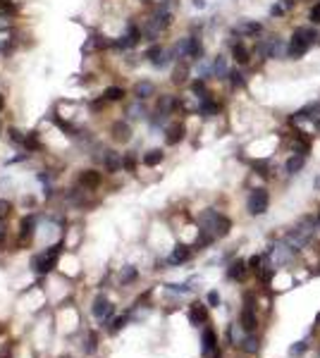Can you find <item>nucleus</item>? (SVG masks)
Segmentation results:
<instances>
[{
	"label": "nucleus",
	"mask_w": 320,
	"mask_h": 358,
	"mask_svg": "<svg viewBox=\"0 0 320 358\" xmlns=\"http://www.w3.org/2000/svg\"><path fill=\"white\" fill-rule=\"evenodd\" d=\"M316 227H318V222L311 220V218H303V220L299 222L294 229H291L289 234L285 237V241L289 244L294 251H301V248L306 246L311 239H313V234H316Z\"/></svg>",
	"instance_id": "1"
},
{
	"label": "nucleus",
	"mask_w": 320,
	"mask_h": 358,
	"mask_svg": "<svg viewBox=\"0 0 320 358\" xmlns=\"http://www.w3.org/2000/svg\"><path fill=\"white\" fill-rule=\"evenodd\" d=\"M62 241L60 244H55V246H51V248H46L43 253H38L34 260H31V268L38 273V275H48L55 265H58V260H60V251H62Z\"/></svg>",
	"instance_id": "2"
},
{
	"label": "nucleus",
	"mask_w": 320,
	"mask_h": 358,
	"mask_svg": "<svg viewBox=\"0 0 320 358\" xmlns=\"http://www.w3.org/2000/svg\"><path fill=\"white\" fill-rule=\"evenodd\" d=\"M313 41H316V34L311 31V29H296L294 31V36H291L289 41V48H287V55L291 60H296V57H301L311 46H313Z\"/></svg>",
	"instance_id": "3"
},
{
	"label": "nucleus",
	"mask_w": 320,
	"mask_h": 358,
	"mask_svg": "<svg viewBox=\"0 0 320 358\" xmlns=\"http://www.w3.org/2000/svg\"><path fill=\"white\" fill-rule=\"evenodd\" d=\"M270 205V193L265 189H253L249 193V201H246V210L249 215H263Z\"/></svg>",
	"instance_id": "4"
},
{
	"label": "nucleus",
	"mask_w": 320,
	"mask_h": 358,
	"mask_svg": "<svg viewBox=\"0 0 320 358\" xmlns=\"http://www.w3.org/2000/svg\"><path fill=\"white\" fill-rule=\"evenodd\" d=\"M91 313H93V318L101 323V325H105L110 318H113V313H115V306L108 301L103 294H98L96 299H93V306H91Z\"/></svg>",
	"instance_id": "5"
},
{
	"label": "nucleus",
	"mask_w": 320,
	"mask_h": 358,
	"mask_svg": "<svg viewBox=\"0 0 320 358\" xmlns=\"http://www.w3.org/2000/svg\"><path fill=\"white\" fill-rule=\"evenodd\" d=\"M201 351H203V358L215 356L220 349H218V334L213 327H203V334H201Z\"/></svg>",
	"instance_id": "6"
},
{
	"label": "nucleus",
	"mask_w": 320,
	"mask_h": 358,
	"mask_svg": "<svg viewBox=\"0 0 320 358\" xmlns=\"http://www.w3.org/2000/svg\"><path fill=\"white\" fill-rule=\"evenodd\" d=\"M144 36V31L136 27V24H129L127 27V34L122 36V41L117 43V46H122V48H132V46H136L139 43V38Z\"/></svg>",
	"instance_id": "7"
},
{
	"label": "nucleus",
	"mask_w": 320,
	"mask_h": 358,
	"mask_svg": "<svg viewBox=\"0 0 320 358\" xmlns=\"http://www.w3.org/2000/svg\"><path fill=\"white\" fill-rule=\"evenodd\" d=\"M101 182H103V174L98 170H86V172L79 174V184L86 187V189H98Z\"/></svg>",
	"instance_id": "8"
},
{
	"label": "nucleus",
	"mask_w": 320,
	"mask_h": 358,
	"mask_svg": "<svg viewBox=\"0 0 320 358\" xmlns=\"http://www.w3.org/2000/svg\"><path fill=\"white\" fill-rule=\"evenodd\" d=\"M191 258V248L189 246H175V251L170 253V258H168V263L170 265H182V263H186Z\"/></svg>",
	"instance_id": "9"
},
{
	"label": "nucleus",
	"mask_w": 320,
	"mask_h": 358,
	"mask_svg": "<svg viewBox=\"0 0 320 358\" xmlns=\"http://www.w3.org/2000/svg\"><path fill=\"white\" fill-rule=\"evenodd\" d=\"M189 320H191L194 325H205V323H208V313H205V308L201 303H191V308H189Z\"/></svg>",
	"instance_id": "10"
},
{
	"label": "nucleus",
	"mask_w": 320,
	"mask_h": 358,
	"mask_svg": "<svg viewBox=\"0 0 320 358\" xmlns=\"http://www.w3.org/2000/svg\"><path fill=\"white\" fill-rule=\"evenodd\" d=\"M244 354H258V349H261V344H258V337L253 334V332H249L246 337H244V341H241V346H239Z\"/></svg>",
	"instance_id": "11"
},
{
	"label": "nucleus",
	"mask_w": 320,
	"mask_h": 358,
	"mask_svg": "<svg viewBox=\"0 0 320 358\" xmlns=\"http://www.w3.org/2000/svg\"><path fill=\"white\" fill-rule=\"evenodd\" d=\"M103 165H105L108 172H117V170L122 167V158H119L117 153H113V151H105V153H103Z\"/></svg>",
	"instance_id": "12"
},
{
	"label": "nucleus",
	"mask_w": 320,
	"mask_h": 358,
	"mask_svg": "<svg viewBox=\"0 0 320 358\" xmlns=\"http://www.w3.org/2000/svg\"><path fill=\"white\" fill-rule=\"evenodd\" d=\"M239 31L244 34V36H258L263 31V27H261V22H251V19H244V22H239Z\"/></svg>",
	"instance_id": "13"
},
{
	"label": "nucleus",
	"mask_w": 320,
	"mask_h": 358,
	"mask_svg": "<svg viewBox=\"0 0 320 358\" xmlns=\"http://www.w3.org/2000/svg\"><path fill=\"white\" fill-rule=\"evenodd\" d=\"M113 136H115V141H129V138H132L129 124H127V122H115V124H113Z\"/></svg>",
	"instance_id": "14"
},
{
	"label": "nucleus",
	"mask_w": 320,
	"mask_h": 358,
	"mask_svg": "<svg viewBox=\"0 0 320 358\" xmlns=\"http://www.w3.org/2000/svg\"><path fill=\"white\" fill-rule=\"evenodd\" d=\"M306 165V153H296L287 160V174H296L301 167Z\"/></svg>",
	"instance_id": "15"
},
{
	"label": "nucleus",
	"mask_w": 320,
	"mask_h": 358,
	"mask_svg": "<svg viewBox=\"0 0 320 358\" xmlns=\"http://www.w3.org/2000/svg\"><path fill=\"white\" fill-rule=\"evenodd\" d=\"M163 158H165V153L160 151V148H153V151H148L144 155V165L146 167H155L163 163Z\"/></svg>",
	"instance_id": "16"
},
{
	"label": "nucleus",
	"mask_w": 320,
	"mask_h": 358,
	"mask_svg": "<svg viewBox=\"0 0 320 358\" xmlns=\"http://www.w3.org/2000/svg\"><path fill=\"white\" fill-rule=\"evenodd\" d=\"M175 108H177V98H175V96H160V101H158V112L170 115Z\"/></svg>",
	"instance_id": "17"
},
{
	"label": "nucleus",
	"mask_w": 320,
	"mask_h": 358,
	"mask_svg": "<svg viewBox=\"0 0 320 358\" xmlns=\"http://www.w3.org/2000/svg\"><path fill=\"white\" fill-rule=\"evenodd\" d=\"M155 93V86L151 82H141V84H136L134 86V96L139 98V101H144V98H148V96H153Z\"/></svg>",
	"instance_id": "18"
},
{
	"label": "nucleus",
	"mask_w": 320,
	"mask_h": 358,
	"mask_svg": "<svg viewBox=\"0 0 320 358\" xmlns=\"http://www.w3.org/2000/svg\"><path fill=\"white\" fill-rule=\"evenodd\" d=\"M218 110H220V105L210 98H203L199 105V115H203V117H213V115H218Z\"/></svg>",
	"instance_id": "19"
},
{
	"label": "nucleus",
	"mask_w": 320,
	"mask_h": 358,
	"mask_svg": "<svg viewBox=\"0 0 320 358\" xmlns=\"http://www.w3.org/2000/svg\"><path fill=\"white\" fill-rule=\"evenodd\" d=\"M182 138H184V127H182V124H172V127L168 129V138H165L168 146H177Z\"/></svg>",
	"instance_id": "20"
},
{
	"label": "nucleus",
	"mask_w": 320,
	"mask_h": 358,
	"mask_svg": "<svg viewBox=\"0 0 320 358\" xmlns=\"http://www.w3.org/2000/svg\"><path fill=\"white\" fill-rule=\"evenodd\" d=\"M213 74L218 77V79H225V77H230V69H227V60L220 55L215 57V62H213Z\"/></svg>",
	"instance_id": "21"
},
{
	"label": "nucleus",
	"mask_w": 320,
	"mask_h": 358,
	"mask_svg": "<svg viewBox=\"0 0 320 358\" xmlns=\"http://www.w3.org/2000/svg\"><path fill=\"white\" fill-rule=\"evenodd\" d=\"M244 275H246V263L244 260H234L230 265V270H227V277L230 279H241Z\"/></svg>",
	"instance_id": "22"
},
{
	"label": "nucleus",
	"mask_w": 320,
	"mask_h": 358,
	"mask_svg": "<svg viewBox=\"0 0 320 358\" xmlns=\"http://www.w3.org/2000/svg\"><path fill=\"white\" fill-rule=\"evenodd\" d=\"M244 327H241V325H230V341H232L234 346H241V341H244V337H246V334H244Z\"/></svg>",
	"instance_id": "23"
},
{
	"label": "nucleus",
	"mask_w": 320,
	"mask_h": 358,
	"mask_svg": "<svg viewBox=\"0 0 320 358\" xmlns=\"http://www.w3.org/2000/svg\"><path fill=\"white\" fill-rule=\"evenodd\" d=\"M272 43H275V36H268V38H263L261 43H258V48H256V53H258L261 57H270Z\"/></svg>",
	"instance_id": "24"
},
{
	"label": "nucleus",
	"mask_w": 320,
	"mask_h": 358,
	"mask_svg": "<svg viewBox=\"0 0 320 358\" xmlns=\"http://www.w3.org/2000/svg\"><path fill=\"white\" fill-rule=\"evenodd\" d=\"M136 277H139L136 268L127 265V268H122V273H119V282H122V284H132V282H134Z\"/></svg>",
	"instance_id": "25"
},
{
	"label": "nucleus",
	"mask_w": 320,
	"mask_h": 358,
	"mask_svg": "<svg viewBox=\"0 0 320 358\" xmlns=\"http://www.w3.org/2000/svg\"><path fill=\"white\" fill-rule=\"evenodd\" d=\"M34 229H36V220H34V218H29V220L22 222V241H31Z\"/></svg>",
	"instance_id": "26"
},
{
	"label": "nucleus",
	"mask_w": 320,
	"mask_h": 358,
	"mask_svg": "<svg viewBox=\"0 0 320 358\" xmlns=\"http://www.w3.org/2000/svg\"><path fill=\"white\" fill-rule=\"evenodd\" d=\"M232 51H234V60H236L239 65H246V62L251 60V57H249V51H246V48H244L241 43H234Z\"/></svg>",
	"instance_id": "27"
},
{
	"label": "nucleus",
	"mask_w": 320,
	"mask_h": 358,
	"mask_svg": "<svg viewBox=\"0 0 320 358\" xmlns=\"http://www.w3.org/2000/svg\"><path fill=\"white\" fill-rule=\"evenodd\" d=\"M287 48L289 46H285L277 36H275V43H272V51H270V57H275V60H280V57H285V53H287Z\"/></svg>",
	"instance_id": "28"
},
{
	"label": "nucleus",
	"mask_w": 320,
	"mask_h": 358,
	"mask_svg": "<svg viewBox=\"0 0 320 358\" xmlns=\"http://www.w3.org/2000/svg\"><path fill=\"white\" fill-rule=\"evenodd\" d=\"M103 98H105V101H122V98H124V88H119V86H110V88H105Z\"/></svg>",
	"instance_id": "29"
},
{
	"label": "nucleus",
	"mask_w": 320,
	"mask_h": 358,
	"mask_svg": "<svg viewBox=\"0 0 320 358\" xmlns=\"http://www.w3.org/2000/svg\"><path fill=\"white\" fill-rule=\"evenodd\" d=\"M27 151H38L41 148V141H38V136L34 134V132H29V134H24V143H22Z\"/></svg>",
	"instance_id": "30"
},
{
	"label": "nucleus",
	"mask_w": 320,
	"mask_h": 358,
	"mask_svg": "<svg viewBox=\"0 0 320 358\" xmlns=\"http://www.w3.org/2000/svg\"><path fill=\"white\" fill-rule=\"evenodd\" d=\"M127 117H129V119H141V117H146V108L141 105V101L134 103V105L127 110Z\"/></svg>",
	"instance_id": "31"
},
{
	"label": "nucleus",
	"mask_w": 320,
	"mask_h": 358,
	"mask_svg": "<svg viewBox=\"0 0 320 358\" xmlns=\"http://www.w3.org/2000/svg\"><path fill=\"white\" fill-rule=\"evenodd\" d=\"M191 91H194V93H196V96H199L201 101H203V98H208V91H205V84L201 82V79H199V82H194V84H191Z\"/></svg>",
	"instance_id": "32"
},
{
	"label": "nucleus",
	"mask_w": 320,
	"mask_h": 358,
	"mask_svg": "<svg viewBox=\"0 0 320 358\" xmlns=\"http://www.w3.org/2000/svg\"><path fill=\"white\" fill-rule=\"evenodd\" d=\"M160 55H163V48H160V46H153V48H148V51H146V57H148L153 65L160 60Z\"/></svg>",
	"instance_id": "33"
},
{
	"label": "nucleus",
	"mask_w": 320,
	"mask_h": 358,
	"mask_svg": "<svg viewBox=\"0 0 320 358\" xmlns=\"http://www.w3.org/2000/svg\"><path fill=\"white\" fill-rule=\"evenodd\" d=\"M306 349H308V346H306V341H296V344H294V346L289 349V356H291V358L301 356V354H303Z\"/></svg>",
	"instance_id": "34"
},
{
	"label": "nucleus",
	"mask_w": 320,
	"mask_h": 358,
	"mask_svg": "<svg viewBox=\"0 0 320 358\" xmlns=\"http://www.w3.org/2000/svg\"><path fill=\"white\" fill-rule=\"evenodd\" d=\"M168 291H175V294H189L191 287H186V284H168Z\"/></svg>",
	"instance_id": "35"
},
{
	"label": "nucleus",
	"mask_w": 320,
	"mask_h": 358,
	"mask_svg": "<svg viewBox=\"0 0 320 358\" xmlns=\"http://www.w3.org/2000/svg\"><path fill=\"white\" fill-rule=\"evenodd\" d=\"M230 82H232L234 88H239V86H244V77L239 72H230Z\"/></svg>",
	"instance_id": "36"
},
{
	"label": "nucleus",
	"mask_w": 320,
	"mask_h": 358,
	"mask_svg": "<svg viewBox=\"0 0 320 358\" xmlns=\"http://www.w3.org/2000/svg\"><path fill=\"white\" fill-rule=\"evenodd\" d=\"M10 210H12V205H10L7 201H0V220H2V218H7V215H10Z\"/></svg>",
	"instance_id": "37"
},
{
	"label": "nucleus",
	"mask_w": 320,
	"mask_h": 358,
	"mask_svg": "<svg viewBox=\"0 0 320 358\" xmlns=\"http://www.w3.org/2000/svg\"><path fill=\"white\" fill-rule=\"evenodd\" d=\"M127 325V315H122V318H117L115 323H113V327H110V332H117V330H122Z\"/></svg>",
	"instance_id": "38"
},
{
	"label": "nucleus",
	"mask_w": 320,
	"mask_h": 358,
	"mask_svg": "<svg viewBox=\"0 0 320 358\" xmlns=\"http://www.w3.org/2000/svg\"><path fill=\"white\" fill-rule=\"evenodd\" d=\"M311 22H313V24H320V5H313V10H311Z\"/></svg>",
	"instance_id": "39"
},
{
	"label": "nucleus",
	"mask_w": 320,
	"mask_h": 358,
	"mask_svg": "<svg viewBox=\"0 0 320 358\" xmlns=\"http://www.w3.org/2000/svg\"><path fill=\"white\" fill-rule=\"evenodd\" d=\"M134 163H136V160H134V155H124V160H122V165L127 167V170H129V172H132V170H134Z\"/></svg>",
	"instance_id": "40"
},
{
	"label": "nucleus",
	"mask_w": 320,
	"mask_h": 358,
	"mask_svg": "<svg viewBox=\"0 0 320 358\" xmlns=\"http://www.w3.org/2000/svg\"><path fill=\"white\" fill-rule=\"evenodd\" d=\"M208 303H210V306H220V294H218V291H210V294H208Z\"/></svg>",
	"instance_id": "41"
},
{
	"label": "nucleus",
	"mask_w": 320,
	"mask_h": 358,
	"mask_svg": "<svg viewBox=\"0 0 320 358\" xmlns=\"http://www.w3.org/2000/svg\"><path fill=\"white\" fill-rule=\"evenodd\" d=\"M184 77H186V72H184V69H177L175 72V84H182L184 82Z\"/></svg>",
	"instance_id": "42"
},
{
	"label": "nucleus",
	"mask_w": 320,
	"mask_h": 358,
	"mask_svg": "<svg viewBox=\"0 0 320 358\" xmlns=\"http://www.w3.org/2000/svg\"><path fill=\"white\" fill-rule=\"evenodd\" d=\"M282 12H285V10H282L280 5H272V10H270V15H272V17H277V15H282Z\"/></svg>",
	"instance_id": "43"
},
{
	"label": "nucleus",
	"mask_w": 320,
	"mask_h": 358,
	"mask_svg": "<svg viewBox=\"0 0 320 358\" xmlns=\"http://www.w3.org/2000/svg\"><path fill=\"white\" fill-rule=\"evenodd\" d=\"M5 108V98H2V93H0V110Z\"/></svg>",
	"instance_id": "44"
},
{
	"label": "nucleus",
	"mask_w": 320,
	"mask_h": 358,
	"mask_svg": "<svg viewBox=\"0 0 320 358\" xmlns=\"http://www.w3.org/2000/svg\"><path fill=\"white\" fill-rule=\"evenodd\" d=\"M313 184H316V189H320V177H316V182H313Z\"/></svg>",
	"instance_id": "45"
},
{
	"label": "nucleus",
	"mask_w": 320,
	"mask_h": 358,
	"mask_svg": "<svg viewBox=\"0 0 320 358\" xmlns=\"http://www.w3.org/2000/svg\"><path fill=\"white\" fill-rule=\"evenodd\" d=\"M318 227H320V215H318Z\"/></svg>",
	"instance_id": "46"
},
{
	"label": "nucleus",
	"mask_w": 320,
	"mask_h": 358,
	"mask_svg": "<svg viewBox=\"0 0 320 358\" xmlns=\"http://www.w3.org/2000/svg\"><path fill=\"white\" fill-rule=\"evenodd\" d=\"M146 2H148V0H146Z\"/></svg>",
	"instance_id": "47"
},
{
	"label": "nucleus",
	"mask_w": 320,
	"mask_h": 358,
	"mask_svg": "<svg viewBox=\"0 0 320 358\" xmlns=\"http://www.w3.org/2000/svg\"><path fill=\"white\" fill-rule=\"evenodd\" d=\"M318 358H320V356H318Z\"/></svg>",
	"instance_id": "48"
}]
</instances>
